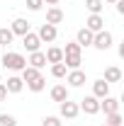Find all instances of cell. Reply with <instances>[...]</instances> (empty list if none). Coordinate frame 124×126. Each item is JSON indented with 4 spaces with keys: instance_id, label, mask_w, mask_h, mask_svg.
<instances>
[{
    "instance_id": "cell-5",
    "label": "cell",
    "mask_w": 124,
    "mask_h": 126,
    "mask_svg": "<svg viewBox=\"0 0 124 126\" xmlns=\"http://www.w3.org/2000/svg\"><path fill=\"white\" fill-rule=\"evenodd\" d=\"M59 114H61V119H76L78 114H80V109H78L76 102L66 99V102H61V104H59Z\"/></svg>"
},
{
    "instance_id": "cell-3",
    "label": "cell",
    "mask_w": 124,
    "mask_h": 126,
    "mask_svg": "<svg viewBox=\"0 0 124 126\" xmlns=\"http://www.w3.org/2000/svg\"><path fill=\"white\" fill-rule=\"evenodd\" d=\"M78 109L93 116V114H97V111H100V99H97V97H93V94H88V97H83V99H80Z\"/></svg>"
},
{
    "instance_id": "cell-28",
    "label": "cell",
    "mask_w": 124,
    "mask_h": 126,
    "mask_svg": "<svg viewBox=\"0 0 124 126\" xmlns=\"http://www.w3.org/2000/svg\"><path fill=\"white\" fill-rule=\"evenodd\" d=\"M27 7H29L32 12H39L44 7V0H27Z\"/></svg>"
},
{
    "instance_id": "cell-13",
    "label": "cell",
    "mask_w": 124,
    "mask_h": 126,
    "mask_svg": "<svg viewBox=\"0 0 124 126\" xmlns=\"http://www.w3.org/2000/svg\"><path fill=\"white\" fill-rule=\"evenodd\" d=\"M2 85H5V90H7V92H12V94L22 92V87H24V82H22V78H20V75H10V78H7V82H2Z\"/></svg>"
},
{
    "instance_id": "cell-18",
    "label": "cell",
    "mask_w": 124,
    "mask_h": 126,
    "mask_svg": "<svg viewBox=\"0 0 124 126\" xmlns=\"http://www.w3.org/2000/svg\"><path fill=\"white\" fill-rule=\"evenodd\" d=\"M105 82H119L122 80V70L117 68V65H109V68H105Z\"/></svg>"
},
{
    "instance_id": "cell-9",
    "label": "cell",
    "mask_w": 124,
    "mask_h": 126,
    "mask_svg": "<svg viewBox=\"0 0 124 126\" xmlns=\"http://www.w3.org/2000/svg\"><path fill=\"white\" fill-rule=\"evenodd\" d=\"M10 32H12L15 36H24V34L32 32V29H29V22H27L24 17H17V19H12V24H10Z\"/></svg>"
},
{
    "instance_id": "cell-1",
    "label": "cell",
    "mask_w": 124,
    "mask_h": 126,
    "mask_svg": "<svg viewBox=\"0 0 124 126\" xmlns=\"http://www.w3.org/2000/svg\"><path fill=\"white\" fill-rule=\"evenodd\" d=\"M2 65H5L7 70L17 73V70H22V68L27 65V58H24L22 53H17V51H5V53H2Z\"/></svg>"
},
{
    "instance_id": "cell-32",
    "label": "cell",
    "mask_w": 124,
    "mask_h": 126,
    "mask_svg": "<svg viewBox=\"0 0 124 126\" xmlns=\"http://www.w3.org/2000/svg\"><path fill=\"white\" fill-rule=\"evenodd\" d=\"M102 2H117V0H102Z\"/></svg>"
},
{
    "instance_id": "cell-6",
    "label": "cell",
    "mask_w": 124,
    "mask_h": 126,
    "mask_svg": "<svg viewBox=\"0 0 124 126\" xmlns=\"http://www.w3.org/2000/svg\"><path fill=\"white\" fill-rule=\"evenodd\" d=\"M100 111H105V116L119 111V99H117V97H109V94L102 97V99H100Z\"/></svg>"
},
{
    "instance_id": "cell-7",
    "label": "cell",
    "mask_w": 124,
    "mask_h": 126,
    "mask_svg": "<svg viewBox=\"0 0 124 126\" xmlns=\"http://www.w3.org/2000/svg\"><path fill=\"white\" fill-rule=\"evenodd\" d=\"M22 46L27 48L29 53H32V51H39V46H41V39H39L34 32H27V34L22 36Z\"/></svg>"
},
{
    "instance_id": "cell-34",
    "label": "cell",
    "mask_w": 124,
    "mask_h": 126,
    "mask_svg": "<svg viewBox=\"0 0 124 126\" xmlns=\"http://www.w3.org/2000/svg\"><path fill=\"white\" fill-rule=\"evenodd\" d=\"M102 126H105V124H102Z\"/></svg>"
},
{
    "instance_id": "cell-4",
    "label": "cell",
    "mask_w": 124,
    "mask_h": 126,
    "mask_svg": "<svg viewBox=\"0 0 124 126\" xmlns=\"http://www.w3.org/2000/svg\"><path fill=\"white\" fill-rule=\"evenodd\" d=\"M37 36H39L41 41H46V44H54L56 36H59V29H56L54 24H46V22H44V24L39 27V32H37Z\"/></svg>"
},
{
    "instance_id": "cell-16",
    "label": "cell",
    "mask_w": 124,
    "mask_h": 126,
    "mask_svg": "<svg viewBox=\"0 0 124 126\" xmlns=\"http://www.w3.org/2000/svg\"><path fill=\"white\" fill-rule=\"evenodd\" d=\"M51 99L59 102V104L66 102V99H68V87H66V85H54V87H51Z\"/></svg>"
},
{
    "instance_id": "cell-19",
    "label": "cell",
    "mask_w": 124,
    "mask_h": 126,
    "mask_svg": "<svg viewBox=\"0 0 124 126\" xmlns=\"http://www.w3.org/2000/svg\"><path fill=\"white\" fill-rule=\"evenodd\" d=\"M20 73H22V75H20V78H22V82H32L34 78H39V75H41V73H39L37 68H32V65H24Z\"/></svg>"
},
{
    "instance_id": "cell-15",
    "label": "cell",
    "mask_w": 124,
    "mask_h": 126,
    "mask_svg": "<svg viewBox=\"0 0 124 126\" xmlns=\"http://www.w3.org/2000/svg\"><path fill=\"white\" fill-rule=\"evenodd\" d=\"M63 22V10L61 7H49L46 10V24H54V27H56V24H61Z\"/></svg>"
},
{
    "instance_id": "cell-24",
    "label": "cell",
    "mask_w": 124,
    "mask_h": 126,
    "mask_svg": "<svg viewBox=\"0 0 124 126\" xmlns=\"http://www.w3.org/2000/svg\"><path fill=\"white\" fill-rule=\"evenodd\" d=\"M105 126H122V114H119V111L107 114V121H105Z\"/></svg>"
},
{
    "instance_id": "cell-21",
    "label": "cell",
    "mask_w": 124,
    "mask_h": 126,
    "mask_svg": "<svg viewBox=\"0 0 124 126\" xmlns=\"http://www.w3.org/2000/svg\"><path fill=\"white\" fill-rule=\"evenodd\" d=\"M12 39H15V34H12V32L7 29V27H2V29H0V46H10V44H12Z\"/></svg>"
},
{
    "instance_id": "cell-29",
    "label": "cell",
    "mask_w": 124,
    "mask_h": 126,
    "mask_svg": "<svg viewBox=\"0 0 124 126\" xmlns=\"http://www.w3.org/2000/svg\"><path fill=\"white\" fill-rule=\"evenodd\" d=\"M7 90H5V85H2V82H0V102H5V99H7Z\"/></svg>"
},
{
    "instance_id": "cell-31",
    "label": "cell",
    "mask_w": 124,
    "mask_h": 126,
    "mask_svg": "<svg viewBox=\"0 0 124 126\" xmlns=\"http://www.w3.org/2000/svg\"><path fill=\"white\" fill-rule=\"evenodd\" d=\"M44 2H46V5H51V7H56V5H59V0H44Z\"/></svg>"
},
{
    "instance_id": "cell-27",
    "label": "cell",
    "mask_w": 124,
    "mask_h": 126,
    "mask_svg": "<svg viewBox=\"0 0 124 126\" xmlns=\"http://www.w3.org/2000/svg\"><path fill=\"white\" fill-rule=\"evenodd\" d=\"M41 126H63V121H61V116H44Z\"/></svg>"
},
{
    "instance_id": "cell-26",
    "label": "cell",
    "mask_w": 124,
    "mask_h": 126,
    "mask_svg": "<svg viewBox=\"0 0 124 126\" xmlns=\"http://www.w3.org/2000/svg\"><path fill=\"white\" fill-rule=\"evenodd\" d=\"M0 126H17V119L12 114H0Z\"/></svg>"
},
{
    "instance_id": "cell-11",
    "label": "cell",
    "mask_w": 124,
    "mask_h": 126,
    "mask_svg": "<svg viewBox=\"0 0 124 126\" xmlns=\"http://www.w3.org/2000/svg\"><path fill=\"white\" fill-rule=\"evenodd\" d=\"M93 32L90 29H85V27H83V29H78V34H76V44L80 48H85V46H93Z\"/></svg>"
},
{
    "instance_id": "cell-30",
    "label": "cell",
    "mask_w": 124,
    "mask_h": 126,
    "mask_svg": "<svg viewBox=\"0 0 124 126\" xmlns=\"http://www.w3.org/2000/svg\"><path fill=\"white\" fill-rule=\"evenodd\" d=\"M114 5H117V12H119V15H124V0H117Z\"/></svg>"
},
{
    "instance_id": "cell-20",
    "label": "cell",
    "mask_w": 124,
    "mask_h": 126,
    "mask_svg": "<svg viewBox=\"0 0 124 126\" xmlns=\"http://www.w3.org/2000/svg\"><path fill=\"white\" fill-rule=\"evenodd\" d=\"M27 87H29L32 92H41V90L46 87V78H44V75H39V78H34L32 82H27Z\"/></svg>"
},
{
    "instance_id": "cell-14",
    "label": "cell",
    "mask_w": 124,
    "mask_h": 126,
    "mask_svg": "<svg viewBox=\"0 0 124 126\" xmlns=\"http://www.w3.org/2000/svg\"><path fill=\"white\" fill-rule=\"evenodd\" d=\"M109 94V82H105V80H95L93 82V97H97V99H102V97H107Z\"/></svg>"
},
{
    "instance_id": "cell-23",
    "label": "cell",
    "mask_w": 124,
    "mask_h": 126,
    "mask_svg": "<svg viewBox=\"0 0 124 126\" xmlns=\"http://www.w3.org/2000/svg\"><path fill=\"white\" fill-rule=\"evenodd\" d=\"M66 73H68V68L63 65V61L61 63H51V75L54 78H66Z\"/></svg>"
},
{
    "instance_id": "cell-33",
    "label": "cell",
    "mask_w": 124,
    "mask_h": 126,
    "mask_svg": "<svg viewBox=\"0 0 124 126\" xmlns=\"http://www.w3.org/2000/svg\"><path fill=\"white\" fill-rule=\"evenodd\" d=\"M0 82H2V75H0Z\"/></svg>"
},
{
    "instance_id": "cell-10",
    "label": "cell",
    "mask_w": 124,
    "mask_h": 126,
    "mask_svg": "<svg viewBox=\"0 0 124 126\" xmlns=\"http://www.w3.org/2000/svg\"><path fill=\"white\" fill-rule=\"evenodd\" d=\"M85 29H90L95 34V32H102L105 29V17L102 15H90L88 19H85Z\"/></svg>"
},
{
    "instance_id": "cell-2",
    "label": "cell",
    "mask_w": 124,
    "mask_h": 126,
    "mask_svg": "<svg viewBox=\"0 0 124 126\" xmlns=\"http://www.w3.org/2000/svg\"><path fill=\"white\" fill-rule=\"evenodd\" d=\"M112 41H114V36H112L107 29L95 32V36H93V46L97 48V51H107V48L112 46Z\"/></svg>"
},
{
    "instance_id": "cell-17",
    "label": "cell",
    "mask_w": 124,
    "mask_h": 126,
    "mask_svg": "<svg viewBox=\"0 0 124 126\" xmlns=\"http://www.w3.org/2000/svg\"><path fill=\"white\" fill-rule=\"evenodd\" d=\"M44 56H46V63H61V61H63V48H59V46H49Z\"/></svg>"
},
{
    "instance_id": "cell-8",
    "label": "cell",
    "mask_w": 124,
    "mask_h": 126,
    "mask_svg": "<svg viewBox=\"0 0 124 126\" xmlns=\"http://www.w3.org/2000/svg\"><path fill=\"white\" fill-rule=\"evenodd\" d=\"M66 80H68V85H71V87H83V85H85V73H83L80 68L68 70V73H66Z\"/></svg>"
},
{
    "instance_id": "cell-12",
    "label": "cell",
    "mask_w": 124,
    "mask_h": 126,
    "mask_svg": "<svg viewBox=\"0 0 124 126\" xmlns=\"http://www.w3.org/2000/svg\"><path fill=\"white\" fill-rule=\"evenodd\" d=\"M27 65L37 68V70H41V68L46 65V56H44V51H32V53H29V61H27Z\"/></svg>"
},
{
    "instance_id": "cell-22",
    "label": "cell",
    "mask_w": 124,
    "mask_h": 126,
    "mask_svg": "<svg viewBox=\"0 0 124 126\" xmlns=\"http://www.w3.org/2000/svg\"><path fill=\"white\" fill-rule=\"evenodd\" d=\"M85 7L90 10V15H100L102 7H105V2L102 0H85Z\"/></svg>"
},
{
    "instance_id": "cell-25",
    "label": "cell",
    "mask_w": 124,
    "mask_h": 126,
    "mask_svg": "<svg viewBox=\"0 0 124 126\" xmlns=\"http://www.w3.org/2000/svg\"><path fill=\"white\" fill-rule=\"evenodd\" d=\"M68 53H80V56H83V48L78 46L76 41H68V44H66V48H63V56H68Z\"/></svg>"
}]
</instances>
